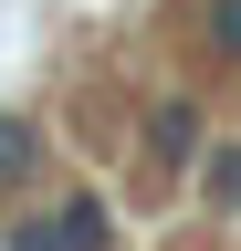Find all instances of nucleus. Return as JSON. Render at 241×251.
Instances as JSON below:
<instances>
[{
  "mask_svg": "<svg viewBox=\"0 0 241 251\" xmlns=\"http://www.w3.org/2000/svg\"><path fill=\"white\" fill-rule=\"evenodd\" d=\"M147 147H158V168H199V157H210L199 94H158V105H147Z\"/></svg>",
  "mask_w": 241,
  "mask_h": 251,
  "instance_id": "2",
  "label": "nucleus"
},
{
  "mask_svg": "<svg viewBox=\"0 0 241 251\" xmlns=\"http://www.w3.org/2000/svg\"><path fill=\"white\" fill-rule=\"evenodd\" d=\"M199 199L220 209V220L241 209V136H210V157H199Z\"/></svg>",
  "mask_w": 241,
  "mask_h": 251,
  "instance_id": "3",
  "label": "nucleus"
},
{
  "mask_svg": "<svg viewBox=\"0 0 241 251\" xmlns=\"http://www.w3.org/2000/svg\"><path fill=\"white\" fill-rule=\"evenodd\" d=\"M0 251H115V209L95 199V188H74V199L11 220V241H0Z\"/></svg>",
  "mask_w": 241,
  "mask_h": 251,
  "instance_id": "1",
  "label": "nucleus"
},
{
  "mask_svg": "<svg viewBox=\"0 0 241 251\" xmlns=\"http://www.w3.org/2000/svg\"><path fill=\"white\" fill-rule=\"evenodd\" d=\"M199 52L210 63H241V0H199Z\"/></svg>",
  "mask_w": 241,
  "mask_h": 251,
  "instance_id": "5",
  "label": "nucleus"
},
{
  "mask_svg": "<svg viewBox=\"0 0 241 251\" xmlns=\"http://www.w3.org/2000/svg\"><path fill=\"white\" fill-rule=\"evenodd\" d=\"M21 178H42V136L21 115H0V188H21Z\"/></svg>",
  "mask_w": 241,
  "mask_h": 251,
  "instance_id": "4",
  "label": "nucleus"
}]
</instances>
